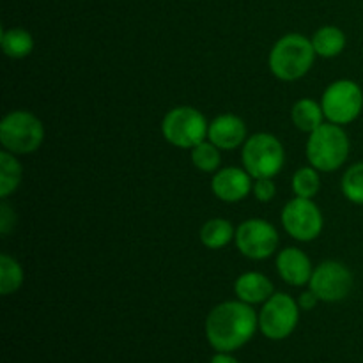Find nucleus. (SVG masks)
<instances>
[{"label": "nucleus", "instance_id": "1", "mask_svg": "<svg viewBox=\"0 0 363 363\" xmlns=\"http://www.w3.org/2000/svg\"><path fill=\"white\" fill-rule=\"evenodd\" d=\"M259 318L245 301H225L209 312L206 319V337L218 353H233L254 337Z\"/></svg>", "mask_w": 363, "mask_h": 363}, {"label": "nucleus", "instance_id": "2", "mask_svg": "<svg viewBox=\"0 0 363 363\" xmlns=\"http://www.w3.org/2000/svg\"><path fill=\"white\" fill-rule=\"evenodd\" d=\"M315 50L311 39L301 34H287L277 41L269 53L273 74L284 82H293L308 73L314 64Z\"/></svg>", "mask_w": 363, "mask_h": 363}, {"label": "nucleus", "instance_id": "3", "mask_svg": "<svg viewBox=\"0 0 363 363\" xmlns=\"http://www.w3.org/2000/svg\"><path fill=\"white\" fill-rule=\"evenodd\" d=\"M350 155V138L339 124H321L307 142V158L314 169L333 172Z\"/></svg>", "mask_w": 363, "mask_h": 363}, {"label": "nucleus", "instance_id": "4", "mask_svg": "<svg viewBox=\"0 0 363 363\" xmlns=\"http://www.w3.org/2000/svg\"><path fill=\"white\" fill-rule=\"evenodd\" d=\"M45 138L41 121L32 113L18 110L4 117L0 124V142L6 151L14 155H28L38 151Z\"/></svg>", "mask_w": 363, "mask_h": 363}, {"label": "nucleus", "instance_id": "5", "mask_svg": "<svg viewBox=\"0 0 363 363\" xmlns=\"http://www.w3.org/2000/svg\"><path fill=\"white\" fill-rule=\"evenodd\" d=\"M162 131L169 144L183 149H194L208 137L209 124L199 110L191 106H177L165 116Z\"/></svg>", "mask_w": 363, "mask_h": 363}, {"label": "nucleus", "instance_id": "6", "mask_svg": "<svg viewBox=\"0 0 363 363\" xmlns=\"http://www.w3.org/2000/svg\"><path fill=\"white\" fill-rule=\"evenodd\" d=\"M243 165L255 179L273 177L284 167V147L269 133H257L245 142Z\"/></svg>", "mask_w": 363, "mask_h": 363}, {"label": "nucleus", "instance_id": "7", "mask_svg": "<svg viewBox=\"0 0 363 363\" xmlns=\"http://www.w3.org/2000/svg\"><path fill=\"white\" fill-rule=\"evenodd\" d=\"M289 294L277 293L264 301L259 314V330L269 340H284L296 330L300 321V308Z\"/></svg>", "mask_w": 363, "mask_h": 363}, {"label": "nucleus", "instance_id": "8", "mask_svg": "<svg viewBox=\"0 0 363 363\" xmlns=\"http://www.w3.org/2000/svg\"><path fill=\"white\" fill-rule=\"evenodd\" d=\"M323 112L333 124H350L360 116L363 92L353 80H337L323 94Z\"/></svg>", "mask_w": 363, "mask_h": 363}, {"label": "nucleus", "instance_id": "9", "mask_svg": "<svg viewBox=\"0 0 363 363\" xmlns=\"http://www.w3.org/2000/svg\"><path fill=\"white\" fill-rule=\"evenodd\" d=\"M282 223L294 240L312 241L321 234L323 215L312 199L296 197L284 208Z\"/></svg>", "mask_w": 363, "mask_h": 363}, {"label": "nucleus", "instance_id": "10", "mask_svg": "<svg viewBox=\"0 0 363 363\" xmlns=\"http://www.w3.org/2000/svg\"><path fill=\"white\" fill-rule=\"evenodd\" d=\"M236 247L243 255L250 259H266L279 247V233L269 222L252 218L241 223L236 230Z\"/></svg>", "mask_w": 363, "mask_h": 363}, {"label": "nucleus", "instance_id": "11", "mask_svg": "<svg viewBox=\"0 0 363 363\" xmlns=\"http://www.w3.org/2000/svg\"><path fill=\"white\" fill-rule=\"evenodd\" d=\"M308 286L318 294L319 300L333 303L344 300L350 294L353 287V275L340 262L326 261L314 269Z\"/></svg>", "mask_w": 363, "mask_h": 363}, {"label": "nucleus", "instance_id": "12", "mask_svg": "<svg viewBox=\"0 0 363 363\" xmlns=\"http://www.w3.org/2000/svg\"><path fill=\"white\" fill-rule=\"evenodd\" d=\"M213 194L225 202L243 201L252 191V176L236 167H227L213 177Z\"/></svg>", "mask_w": 363, "mask_h": 363}, {"label": "nucleus", "instance_id": "13", "mask_svg": "<svg viewBox=\"0 0 363 363\" xmlns=\"http://www.w3.org/2000/svg\"><path fill=\"white\" fill-rule=\"evenodd\" d=\"M277 269L280 277L294 287H301L311 282L312 273H314L311 259L298 248H286L280 252L277 257Z\"/></svg>", "mask_w": 363, "mask_h": 363}, {"label": "nucleus", "instance_id": "14", "mask_svg": "<svg viewBox=\"0 0 363 363\" xmlns=\"http://www.w3.org/2000/svg\"><path fill=\"white\" fill-rule=\"evenodd\" d=\"M208 137L218 149H236L247 138V128L245 123L236 116H220L209 124Z\"/></svg>", "mask_w": 363, "mask_h": 363}, {"label": "nucleus", "instance_id": "15", "mask_svg": "<svg viewBox=\"0 0 363 363\" xmlns=\"http://www.w3.org/2000/svg\"><path fill=\"white\" fill-rule=\"evenodd\" d=\"M236 296L248 305L262 303L273 296V284L262 273H245L234 284Z\"/></svg>", "mask_w": 363, "mask_h": 363}, {"label": "nucleus", "instance_id": "16", "mask_svg": "<svg viewBox=\"0 0 363 363\" xmlns=\"http://www.w3.org/2000/svg\"><path fill=\"white\" fill-rule=\"evenodd\" d=\"M325 119V112H323V106L318 105L312 99H300V101L294 103L293 106V123L298 130L301 131H312L318 130Z\"/></svg>", "mask_w": 363, "mask_h": 363}, {"label": "nucleus", "instance_id": "17", "mask_svg": "<svg viewBox=\"0 0 363 363\" xmlns=\"http://www.w3.org/2000/svg\"><path fill=\"white\" fill-rule=\"evenodd\" d=\"M312 45L318 55L326 57H337L346 46V35L340 28L332 27V25H326V27L319 28L318 32L312 38Z\"/></svg>", "mask_w": 363, "mask_h": 363}, {"label": "nucleus", "instance_id": "18", "mask_svg": "<svg viewBox=\"0 0 363 363\" xmlns=\"http://www.w3.org/2000/svg\"><path fill=\"white\" fill-rule=\"evenodd\" d=\"M234 236L236 234H234L233 225L223 218L209 220V222L204 223L201 230V241L208 248H213V250H218V248L229 245L234 240Z\"/></svg>", "mask_w": 363, "mask_h": 363}, {"label": "nucleus", "instance_id": "19", "mask_svg": "<svg viewBox=\"0 0 363 363\" xmlns=\"http://www.w3.org/2000/svg\"><path fill=\"white\" fill-rule=\"evenodd\" d=\"M2 50L7 57L11 59H23V57L30 55L32 48H34V39L23 28H9V30H2Z\"/></svg>", "mask_w": 363, "mask_h": 363}, {"label": "nucleus", "instance_id": "20", "mask_svg": "<svg viewBox=\"0 0 363 363\" xmlns=\"http://www.w3.org/2000/svg\"><path fill=\"white\" fill-rule=\"evenodd\" d=\"M21 181V165L9 151L0 152V197L7 199Z\"/></svg>", "mask_w": 363, "mask_h": 363}, {"label": "nucleus", "instance_id": "21", "mask_svg": "<svg viewBox=\"0 0 363 363\" xmlns=\"http://www.w3.org/2000/svg\"><path fill=\"white\" fill-rule=\"evenodd\" d=\"M23 284V269L9 255H0V293L4 296L20 289Z\"/></svg>", "mask_w": 363, "mask_h": 363}, {"label": "nucleus", "instance_id": "22", "mask_svg": "<svg viewBox=\"0 0 363 363\" xmlns=\"http://www.w3.org/2000/svg\"><path fill=\"white\" fill-rule=\"evenodd\" d=\"M191 162L202 172H215L218 170L222 156L213 142H202L197 147L191 149Z\"/></svg>", "mask_w": 363, "mask_h": 363}, {"label": "nucleus", "instance_id": "23", "mask_svg": "<svg viewBox=\"0 0 363 363\" xmlns=\"http://www.w3.org/2000/svg\"><path fill=\"white\" fill-rule=\"evenodd\" d=\"M319 186H321V181L312 167H303L293 176V191L296 197L312 199L319 191Z\"/></svg>", "mask_w": 363, "mask_h": 363}, {"label": "nucleus", "instance_id": "24", "mask_svg": "<svg viewBox=\"0 0 363 363\" xmlns=\"http://www.w3.org/2000/svg\"><path fill=\"white\" fill-rule=\"evenodd\" d=\"M342 191L351 202L363 204V162L350 167L342 177Z\"/></svg>", "mask_w": 363, "mask_h": 363}, {"label": "nucleus", "instance_id": "25", "mask_svg": "<svg viewBox=\"0 0 363 363\" xmlns=\"http://www.w3.org/2000/svg\"><path fill=\"white\" fill-rule=\"evenodd\" d=\"M254 194L255 197L261 202H269L277 195V186L272 181V177H262L257 179L254 184Z\"/></svg>", "mask_w": 363, "mask_h": 363}, {"label": "nucleus", "instance_id": "26", "mask_svg": "<svg viewBox=\"0 0 363 363\" xmlns=\"http://www.w3.org/2000/svg\"><path fill=\"white\" fill-rule=\"evenodd\" d=\"M14 222H16V216H14V213L11 211L9 204L4 201L2 204H0V233H2L4 236L9 234L11 230H13Z\"/></svg>", "mask_w": 363, "mask_h": 363}, {"label": "nucleus", "instance_id": "27", "mask_svg": "<svg viewBox=\"0 0 363 363\" xmlns=\"http://www.w3.org/2000/svg\"><path fill=\"white\" fill-rule=\"evenodd\" d=\"M319 298H318V294L314 293V291H307V293H303L300 296V301H298V303H300V307L303 308V311H312V308H315V305L319 303Z\"/></svg>", "mask_w": 363, "mask_h": 363}, {"label": "nucleus", "instance_id": "28", "mask_svg": "<svg viewBox=\"0 0 363 363\" xmlns=\"http://www.w3.org/2000/svg\"><path fill=\"white\" fill-rule=\"evenodd\" d=\"M209 363H240L230 353H216Z\"/></svg>", "mask_w": 363, "mask_h": 363}]
</instances>
